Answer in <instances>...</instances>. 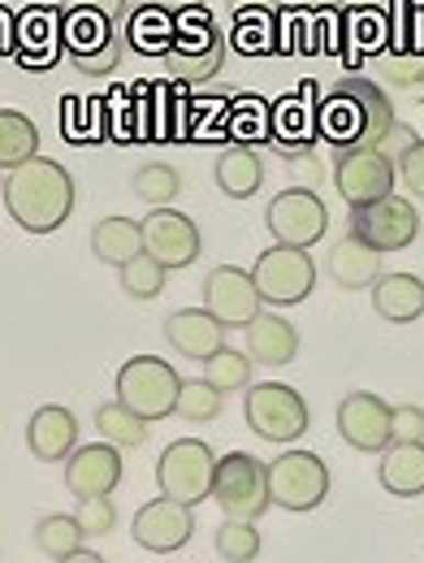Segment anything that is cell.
Listing matches in <instances>:
<instances>
[{
    "mask_svg": "<svg viewBox=\"0 0 424 563\" xmlns=\"http://www.w3.org/2000/svg\"><path fill=\"white\" fill-rule=\"evenodd\" d=\"M212 468H216V460H212L209 442L178 438L156 460V486H160L165 498H178L187 507H200L212 494Z\"/></svg>",
    "mask_w": 424,
    "mask_h": 563,
    "instance_id": "obj_10",
    "label": "cell"
},
{
    "mask_svg": "<svg viewBox=\"0 0 424 563\" xmlns=\"http://www.w3.org/2000/svg\"><path fill=\"white\" fill-rule=\"evenodd\" d=\"M74 442H78V417L62 404H48L26 421V446L40 464H62Z\"/></svg>",
    "mask_w": 424,
    "mask_h": 563,
    "instance_id": "obj_23",
    "label": "cell"
},
{
    "mask_svg": "<svg viewBox=\"0 0 424 563\" xmlns=\"http://www.w3.org/2000/svg\"><path fill=\"white\" fill-rule=\"evenodd\" d=\"M260 529H256V520H238V516H230L221 529H216V538H212V555L221 563H252L260 560Z\"/></svg>",
    "mask_w": 424,
    "mask_h": 563,
    "instance_id": "obj_33",
    "label": "cell"
},
{
    "mask_svg": "<svg viewBox=\"0 0 424 563\" xmlns=\"http://www.w3.org/2000/svg\"><path fill=\"white\" fill-rule=\"evenodd\" d=\"M57 4H62V13L91 9V13H104V18H113V22H122V18H126V9H131V0H57Z\"/></svg>",
    "mask_w": 424,
    "mask_h": 563,
    "instance_id": "obj_47",
    "label": "cell"
},
{
    "mask_svg": "<svg viewBox=\"0 0 424 563\" xmlns=\"http://www.w3.org/2000/svg\"><path fill=\"white\" fill-rule=\"evenodd\" d=\"M390 4H394V0H347L352 13H381V18L390 13Z\"/></svg>",
    "mask_w": 424,
    "mask_h": 563,
    "instance_id": "obj_50",
    "label": "cell"
},
{
    "mask_svg": "<svg viewBox=\"0 0 424 563\" xmlns=\"http://www.w3.org/2000/svg\"><path fill=\"white\" fill-rule=\"evenodd\" d=\"M230 31H234L230 44H234L243 57H274V53H282V13H278V9L238 4Z\"/></svg>",
    "mask_w": 424,
    "mask_h": 563,
    "instance_id": "obj_26",
    "label": "cell"
},
{
    "mask_svg": "<svg viewBox=\"0 0 424 563\" xmlns=\"http://www.w3.org/2000/svg\"><path fill=\"white\" fill-rule=\"evenodd\" d=\"M96 429H100V438H109L113 446H143L147 433H152V421H143L135 408H126L122 399H113V404L96 408Z\"/></svg>",
    "mask_w": 424,
    "mask_h": 563,
    "instance_id": "obj_34",
    "label": "cell"
},
{
    "mask_svg": "<svg viewBox=\"0 0 424 563\" xmlns=\"http://www.w3.org/2000/svg\"><path fill=\"white\" fill-rule=\"evenodd\" d=\"M40 152V131L26 113L0 109V169H13Z\"/></svg>",
    "mask_w": 424,
    "mask_h": 563,
    "instance_id": "obj_32",
    "label": "cell"
},
{
    "mask_svg": "<svg viewBox=\"0 0 424 563\" xmlns=\"http://www.w3.org/2000/svg\"><path fill=\"white\" fill-rule=\"evenodd\" d=\"M131 91L140 104V140H191V96L182 91V82L160 78V82H140Z\"/></svg>",
    "mask_w": 424,
    "mask_h": 563,
    "instance_id": "obj_14",
    "label": "cell"
},
{
    "mask_svg": "<svg viewBox=\"0 0 424 563\" xmlns=\"http://www.w3.org/2000/svg\"><path fill=\"white\" fill-rule=\"evenodd\" d=\"M386 48L424 53V0H394L386 13Z\"/></svg>",
    "mask_w": 424,
    "mask_h": 563,
    "instance_id": "obj_35",
    "label": "cell"
},
{
    "mask_svg": "<svg viewBox=\"0 0 424 563\" xmlns=\"http://www.w3.org/2000/svg\"><path fill=\"white\" fill-rule=\"evenodd\" d=\"M131 533H135V547H143L147 555H178L196 533V516H191L187 503L160 494V498L143 503L135 511V529Z\"/></svg>",
    "mask_w": 424,
    "mask_h": 563,
    "instance_id": "obj_17",
    "label": "cell"
},
{
    "mask_svg": "<svg viewBox=\"0 0 424 563\" xmlns=\"http://www.w3.org/2000/svg\"><path fill=\"white\" fill-rule=\"evenodd\" d=\"M152 4H160V9H169V13H182V9H200V4H209V0H152Z\"/></svg>",
    "mask_w": 424,
    "mask_h": 563,
    "instance_id": "obj_53",
    "label": "cell"
},
{
    "mask_svg": "<svg viewBox=\"0 0 424 563\" xmlns=\"http://www.w3.org/2000/svg\"><path fill=\"white\" fill-rule=\"evenodd\" d=\"M118 274H122V290H126L131 299H143V303L156 299V295L165 290V278H169V269H165L156 256H147V252H140L135 261H126Z\"/></svg>",
    "mask_w": 424,
    "mask_h": 563,
    "instance_id": "obj_40",
    "label": "cell"
},
{
    "mask_svg": "<svg viewBox=\"0 0 424 563\" xmlns=\"http://www.w3.org/2000/svg\"><path fill=\"white\" fill-rule=\"evenodd\" d=\"M381 490L394 498H416L424 494V442H390L377 464Z\"/></svg>",
    "mask_w": 424,
    "mask_h": 563,
    "instance_id": "obj_28",
    "label": "cell"
},
{
    "mask_svg": "<svg viewBox=\"0 0 424 563\" xmlns=\"http://www.w3.org/2000/svg\"><path fill=\"white\" fill-rule=\"evenodd\" d=\"M352 234H359L364 243H372L377 252H403L421 239V212L412 200L403 196H381V200H368V205H355L352 209Z\"/></svg>",
    "mask_w": 424,
    "mask_h": 563,
    "instance_id": "obj_12",
    "label": "cell"
},
{
    "mask_svg": "<svg viewBox=\"0 0 424 563\" xmlns=\"http://www.w3.org/2000/svg\"><path fill=\"white\" fill-rule=\"evenodd\" d=\"M265 225L278 243L290 247H316L330 230V209L316 196V187H286L269 200L265 209Z\"/></svg>",
    "mask_w": 424,
    "mask_h": 563,
    "instance_id": "obj_13",
    "label": "cell"
},
{
    "mask_svg": "<svg viewBox=\"0 0 424 563\" xmlns=\"http://www.w3.org/2000/svg\"><path fill=\"white\" fill-rule=\"evenodd\" d=\"M221 390L204 382V377H196V382H182V390H178V417H187V421L204 424V421H216L221 417Z\"/></svg>",
    "mask_w": 424,
    "mask_h": 563,
    "instance_id": "obj_41",
    "label": "cell"
},
{
    "mask_svg": "<svg viewBox=\"0 0 424 563\" xmlns=\"http://www.w3.org/2000/svg\"><path fill=\"white\" fill-rule=\"evenodd\" d=\"M243 417H247V429L260 433L265 442H299L308 433V424H312L303 395L294 386H282V382L247 386Z\"/></svg>",
    "mask_w": 424,
    "mask_h": 563,
    "instance_id": "obj_7",
    "label": "cell"
},
{
    "mask_svg": "<svg viewBox=\"0 0 424 563\" xmlns=\"http://www.w3.org/2000/svg\"><path fill=\"white\" fill-rule=\"evenodd\" d=\"M82 525L66 516V511H53V516H44L40 525H35V547H40V555L44 560H66L74 547H82Z\"/></svg>",
    "mask_w": 424,
    "mask_h": 563,
    "instance_id": "obj_36",
    "label": "cell"
},
{
    "mask_svg": "<svg viewBox=\"0 0 424 563\" xmlns=\"http://www.w3.org/2000/svg\"><path fill=\"white\" fill-rule=\"evenodd\" d=\"M91 252H96V261L122 269L126 261H135L143 252V221H135V217H104V221H96Z\"/></svg>",
    "mask_w": 424,
    "mask_h": 563,
    "instance_id": "obj_30",
    "label": "cell"
},
{
    "mask_svg": "<svg viewBox=\"0 0 424 563\" xmlns=\"http://www.w3.org/2000/svg\"><path fill=\"white\" fill-rule=\"evenodd\" d=\"M299 9H312V13H334V9H347V0H303Z\"/></svg>",
    "mask_w": 424,
    "mask_h": 563,
    "instance_id": "obj_52",
    "label": "cell"
},
{
    "mask_svg": "<svg viewBox=\"0 0 424 563\" xmlns=\"http://www.w3.org/2000/svg\"><path fill=\"white\" fill-rule=\"evenodd\" d=\"M178 390H182V377L160 355H135L118 368V399L152 424L178 412Z\"/></svg>",
    "mask_w": 424,
    "mask_h": 563,
    "instance_id": "obj_4",
    "label": "cell"
},
{
    "mask_svg": "<svg viewBox=\"0 0 424 563\" xmlns=\"http://www.w3.org/2000/svg\"><path fill=\"white\" fill-rule=\"evenodd\" d=\"M13 57L22 70H53L66 57V13L57 9H22L13 26Z\"/></svg>",
    "mask_w": 424,
    "mask_h": 563,
    "instance_id": "obj_15",
    "label": "cell"
},
{
    "mask_svg": "<svg viewBox=\"0 0 424 563\" xmlns=\"http://www.w3.org/2000/svg\"><path fill=\"white\" fill-rule=\"evenodd\" d=\"M372 312L390 325H412L424 317V282L416 274H386L372 282Z\"/></svg>",
    "mask_w": 424,
    "mask_h": 563,
    "instance_id": "obj_27",
    "label": "cell"
},
{
    "mask_svg": "<svg viewBox=\"0 0 424 563\" xmlns=\"http://www.w3.org/2000/svg\"><path fill=\"white\" fill-rule=\"evenodd\" d=\"M394 122V100L372 78H338L316 104V135L334 143H377Z\"/></svg>",
    "mask_w": 424,
    "mask_h": 563,
    "instance_id": "obj_2",
    "label": "cell"
},
{
    "mask_svg": "<svg viewBox=\"0 0 424 563\" xmlns=\"http://www.w3.org/2000/svg\"><path fill=\"white\" fill-rule=\"evenodd\" d=\"M74 520L82 525L87 538H104L113 533L118 525V507H113V494H100V498H82V507L74 511Z\"/></svg>",
    "mask_w": 424,
    "mask_h": 563,
    "instance_id": "obj_43",
    "label": "cell"
},
{
    "mask_svg": "<svg viewBox=\"0 0 424 563\" xmlns=\"http://www.w3.org/2000/svg\"><path fill=\"white\" fill-rule=\"evenodd\" d=\"M122 35H126V48L131 53H140V57H165L169 48H174V40H178V18L169 13V9H160V4H135V9H126V18H122Z\"/></svg>",
    "mask_w": 424,
    "mask_h": 563,
    "instance_id": "obj_22",
    "label": "cell"
},
{
    "mask_svg": "<svg viewBox=\"0 0 424 563\" xmlns=\"http://www.w3.org/2000/svg\"><path fill=\"white\" fill-rule=\"evenodd\" d=\"M165 343L182 360L204 364L216 347H225V325L212 317L209 308H178L165 317Z\"/></svg>",
    "mask_w": 424,
    "mask_h": 563,
    "instance_id": "obj_21",
    "label": "cell"
},
{
    "mask_svg": "<svg viewBox=\"0 0 424 563\" xmlns=\"http://www.w3.org/2000/svg\"><path fill=\"white\" fill-rule=\"evenodd\" d=\"M238 4H265V9H278V13H286V9H299L303 0H230V9H238Z\"/></svg>",
    "mask_w": 424,
    "mask_h": 563,
    "instance_id": "obj_51",
    "label": "cell"
},
{
    "mask_svg": "<svg viewBox=\"0 0 424 563\" xmlns=\"http://www.w3.org/2000/svg\"><path fill=\"white\" fill-rule=\"evenodd\" d=\"M131 187H135V196H140L143 205H152V209H165L169 200H178V191H182V178H178V169H174V165H165V161H152V165H140V169H135Z\"/></svg>",
    "mask_w": 424,
    "mask_h": 563,
    "instance_id": "obj_37",
    "label": "cell"
},
{
    "mask_svg": "<svg viewBox=\"0 0 424 563\" xmlns=\"http://www.w3.org/2000/svg\"><path fill=\"white\" fill-rule=\"evenodd\" d=\"M330 498V468L312 451H282L269 464V503L282 511H316Z\"/></svg>",
    "mask_w": 424,
    "mask_h": 563,
    "instance_id": "obj_8",
    "label": "cell"
},
{
    "mask_svg": "<svg viewBox=\"0 0 424 563\" xmlns=\"http://www.w3.org/2000/svg\"><path fill=\"white\" fill-rule=\"evenodd\" d=\"M256 290L269 308H294L312 295L316 286V265L308 256V247H290V243H274L269 252L256 256L252 265Z\"/></svg>",
    "mask_w": 424,
    "mask_h": 563,
    "instance_id": "obj_9",
    "label": "cell"
},
{
    "mask_svg": "<svg viewBox=\"0 0 424 563\" xmlns=\"http://www.w3.org/2000/svg\"><path fill=\"white\" fill-rule=\"evenodd\" d=\"M13 26H18V18L0 9V57H13Z\"/></svg>",
    "mask_w": 424,
    "mask_h": 563,
    "instance_id": "obj_49",
    "label": "cell"
},
{
    "mask_svg": "<svg viewBox=\"0 0 424 563\" xmlns=\"http://www.w3.org/2000/svg\"><path fill=\"white\" fill-rule=\"evenodd\" d=\"M174 18H178V40H174V48L160 57L165 70H169V78L182 82V87H200V82L216 78L221 62H225L230 40H225V31L216 26V18L209 13V4H200V9H182V13H174Z\"/></svg>",
    "mask_w": 424,
    "mask_h": 563,
    "instance_id": "obj_3",
    "label": "cell"
},
{
    "mask_svg": "<svg viewBox=\"0 0 424 563\" xmlns=\"http://www.w3.org/2000/svg\"><path fill=\"white\" fill-rule=\"evenodd\" d=\"M394 169H399V178H403L408 196H412V200H424V140L412 143V147L394 161Z\"/></svg>",
    "mask_w": 424,
    "mask_h": 563,
    "instance_id": "obj_44",
    "label": "cell"
},
{
    "mask_svg": "<svg viewBox=\"0 0 424 563\" xmlns=\"http://www.w3.org/2000/svg\"><path fill=\"white\" fill-rule=\"evenodd\" d=\"M62 563H100V555H96V551H82V547H74V551Z\"/></svg>",
    "mask_w": 424,
    "mask_h": 563,
    "instance_id": "obj_54",
    "label": "cell"
},
{
    "mask_svg": "<svg viewBox=\"0 0 424 563\" xmlns=\"http://www.w3.org/2000/svg\"><path fill=\"white\" fill-rule=\"evenodd\" d=\"M274 135V109L260 96H238L230 100V122H225V140L234 143H269Z\"/></svg>",
    "mask_w": 424,
    "mask_h": 563,
    "instance_id": "obj_31",
    "label": "cell"
},
{
    "mask_svg": "<svg viewBox=\"0 0 424 563\" xmlns=\"http://www.w3.org/2000/svg\"><path fill=\"white\" fill-rule=\"evenodd\" d=\"M122 451L104 438V442H87V446H74L66 455V490L82 503V498H100V494H113L122 486Z\"/></svg>",
    "mask_w": 424,
    "mask_h": 563,
    "instance_id": "obj_19",
    "label": "cell"
},
{
    "mask_svg": "<svg viewBox=\"0 0 424 563\" xmlns=\"http://www.w3.org/2000/svg\"><path fill=\"white\" fill-rule=\"evenodd\" d=\"M216 187H221V196H230V200H252L260 187H265V165H260V156H256V147L252 143H230L221 156H216Z\"/></svg>",
    "mask_w": 424,
    "mask_h": 563,
    "instance_id": "obj_29",
    "label": "cell"
},
{
    "mask_svg": "<svg viewBox=\"0 0 424 563\" xmlns=\"http://www.w3.org/2000/svg\"><path fill=\"white\" fill-rule=\"evenodd\" d=\"M4 209L26 234H57L74 212V174L53 156H31L4 178Z\"/></svg>",
    "mask_w": 424,
    "mask_h": 563,
    "instance_id": "obj_1",
    "label": "cell"
},
{
    "mask_svg": "<svg viewBox=\"0 0 424 563\" xmlns=\"http://www.w3.org/2000/svg\"><path fill=\"white\" fill-rule=\"evenodd\" d=\"M200 247H204L200 225H196L187 212H174L165 205V209H152L143 217V252L156 256L165 269H187V265H196Z\"/></svg>",
    "mask_w": 424,
    "mask_h": 563,
    "instance_id": "obj_16",
    "label": "cell"
},
{
    "mask_svg": "<svg viewBox=\"0 0 424 563\" xmlns=\"http://www.w3.org/2000/svg\"><path fill=\"white\" fill-rule=\"evenodd\" d=\"M212 498L221 503L225 516H238V520L265 516L274 507L269 503V464H260L247 451L221 455L212 468Z\"/></svg>",
    "mask_w": 424,
    "mask_h": 563,
    "instance_id": "obj_6",
    "label": "cell"
},
{
    "mask_svg": "<svg viewBox=\"0 0 424 563\" xmlns=\"http://www.w3.org/2000/svg\"><path fill=\"white\" fill-rule=\"evenodd\" d=\"M372 66L386 74L390 87H403L412 91L424 74V53H403V48H377L372 53Z\"/></svg>",
    "mask_w": 424,
    "mask_h": 563,
    "instance_id": "obj_42",
    "label": "cell"
},
{
    "mask_svg": "<svg viewBox=\"0 0 424 563\" xmlns=\"http://www.w3.org/2000/svg\"><path fill=\"white\" fill-rule=\"evenodd\" d=\"M204 308L225 325V330H243L260 308V290L252 269H238V265H216L209 278H204Z\"/></svg>",
    "mask_w": 424,
    "mask_h": 563,
    "instance_id": "obj_18",
    "label": "cell"
},
{
    "mask_svg": "<svg viewBox=\"0 0 424 563\" xmlns=\"http://www.w3.org/2000/svg\"><path fill=\"white\" fill-rule=\"evenodd\" d=\"M412 91H416V100H421V104H424V74H421V82H416Z\"/></svg>",
    "mask_w": 424,
    "mask_h": 563,
    "instance_id": "obj_55",
    "label": "cell"
},
{
    "mask_svg": "<svg viewBox=\"0 0 424 563\" xmlns=\"http://www.w3.org/2000/svg\"><path fill=\"white\" fill-rule=\"evenodd\" d=\"M290 169H294L299 187H308L312 178L321 183V161H316V152H308V156H294V161H290Z\"/></svg>",
    "mask_w": 424,
    "mask_h": 563,
    "instance_id": "obj_48",
    "label": "cell"
},
{
    "mask_svg": "<svg viewBox=\"0 0 424 563\" xmlns=\"http://www.w3.org/2000/svg\"><path fill=\"white\" fill-rule=\"evenodd\" d=\"M394 178H399L394 161L386 152H377L372 143H338L334 147V187L347 200V209L390 196Z\"/></svg>",
    "mask_w": 424,
    "mask_h": 563,
    "instance_id": "obj_11",
    "label": "cell"
},
{
    "mask_svg": "<svg viewBox=\"0 0 424 563\" xmlns=\"http://www.w3.org/2000/svg\"><path fill=\"white\" fill-rule=\"evenodd\" d=\"M234 91H200L191 96V140H221L230 122Z\"/></svg>",
    "mask_w": 424,
    "mask_h": 563,
    "instance_id": "obj_39",
    "label": "cell"
},
{
    "mask_svg": "<svg viewBox=\"0 0 424 563\" xmlns=\"http://www.w3.org/2000/svg\"><path fill=\"white\" fill-rule=\"evenodd\" d=\"M66 57L74 62V70L87 78L113 74L126 57V35L122 22L91 13V9H74L66 13Z\"/></svg>",
    "mask_w": 424,
    "mask_h": 563,
    "instance_id": "obj_5",
    "label": "cell"
},
{
    "mask_svg": "<svg viewBox=\"0 0 424 563\" xmlns=\"http://www.w3.org/2000/svg\"><path fill=\"white\" fill-rule=\"evenodd\" d=\"M204 382H212L221 395L247 390V382H252V355L234 352V347H216V352L204 360Z\"/></svg>",
    "mask_w": 424,
    "mask_h": 563,
    "instance_id": "obj_38",
    "label": "cell"
},
{
    "mask_svg": "<svg viewBox=\"0 0 424 563\" xmlns=\"http://www.w3.org/2000/svg\"><path fill=\"white\" fill-rule=\"evenodd\" d=\"M0 191H4V169H0Z\"/></svg>",
    "mask_w": 424,
    "mask_h": 563,
    "instance_id": "obj_56",
    "label": "cell"
},
{
    "mask_svg": "<svg viewBox=\"0 0 424 563\" xmlns=\"http://www.w3.org/2000/svg\"><path fill=\"white\" fill-rule=\"evenodd\" d=\"M390 442H424V408L399 404L390 421Z\"/></svg>",
    "mask_w": 424,
    "mask_h": 563,
    "instance_id": "obj_45",
    "label": "cell"
},
{
    "mask_svg": "<svg viewBox=\"0 0 424 563\" xmlns=\"http://www.w3.org/2000/svg\"><path fill=\"white\" fill-rule=\"evenodd\" d=\"M247 355H252V364H265V368H282L290 364L294 355H299V330L278 317V312H256L247 325Z\"/></svg>",
    "mask_w": 424,
    "mask_h": 563,
    "instance_id": "obj_24",
    "label": "cell"
},
{
    "mask_svg": "<svg viewBox=\"0 0 424 563\" xmlns=\"http://www.w3.org/2000/svg\"><path fill=\"white\" fill-rule=\"evenodd\" d=\"M381 261H386V252H377L372 243H364L359 234L347 230V239H338L330 247L325 269H330V278L338 282L343 290H364V286H372V282L381 278Z\"/></svg>",
    "mask_w": 424,
    "mask_h": 563,
    "instance_id": "obj_25",
    "label": "cell"
},
{
    "mask_svg": "<svg viewBox=\"0 0 424 563\" xmlns=\"http://www.w3.org/2000/svg\"><path fill=\"white\" fill-rule=\"evenodd\" d=\"M390 421H394V408L386 399H377L372 390H352L343 404H338V433L343 442H352L355 451H386L390 446Z\"/></svg>",
    "mask_w": 424,
    "mask_h": 563,
    "instance_id": "obj_20",
    "label": "cell"
},
{
    "mask_svg": "<svg viewBox=\"0 0 424 563\" xmlns=\"http://www.w3.org/2000/svg\"><path fill=\"white\" fill-rule=\"evenodd\" d=\"M416 140H421V135H416L412 126H403V122L394 118V122H390V131H386L381 140L372 143V147H377V152H386L390 161H399V156H403V152H408V147H412Z\"/></svg>",
    "mask_w": 424,
    "mask_h": 563,
    "instance_id": "obj_46",
    "label": "cell"
}]
</instances>
